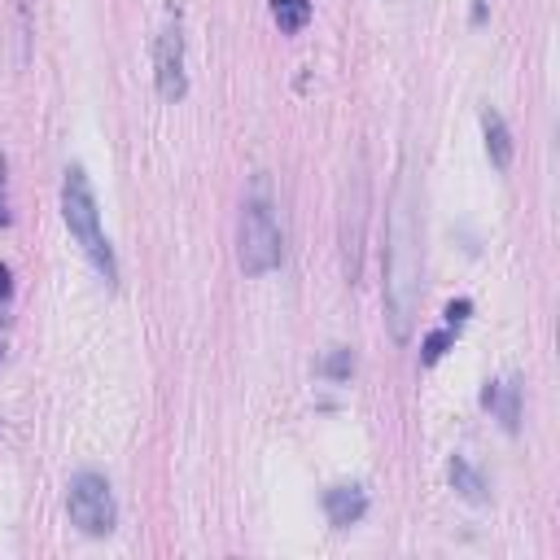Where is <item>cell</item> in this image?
Returning <instances> with one entry per match:
<instances>
[{
  "instance_id": "1",
  "label": "cell",
  "mask_w": 560,
  "mask_h": 560,
  "mask_svg": "<svg viewBox=\"0 0 560 560\" xmlns=\"http://www.w3.org/2000/svg\"><path fill=\"white\" fill-rule=\"evenodd\" d=\"M420 276H424V223H420V197L411 179L402 175L389 197L385 214V324L394 341H407L420 311Z\"/></svg>"
},
{
  "instance_id": "2",
  "label": "cell",
  "mask_w": 560,
  "mask_h": 560,
  "mask_svg": "<svg viewBox=\"0 0 560 560\" xmlns=\"http://www.w3.org/2000/svg\"><path fill=\"white\" fill-rule=\"evenodd\" d=\"M61 219L70 228V236L79 241V249L88 254V262L96 267V276L105 284H118V262L109 249V236L101 232V210H96V192L83 166H66L61 175Z\"/></svg>"
},
{
  "instance_id": "3",
  "label": "cell",
  "mask_w": 560,
  "mask_h": 560,
  "mask_svg": "<svg viewBox=\"0 0 560 560\" xmlns=\"http://www.w3.org/2000/svg\"><path fill=\"white\" fill-rule=\"evenodd\" d=\"M236 258H241V271H245V276H267V271H276L280 258H284L280 223H276V210H271V197H267V184H262V179L254 184V192H249L245 206H241Z\"/></svg>"
},
{
  "instance_id": "4",
  "label": "cell",
  "mask_w": 560,
  "mask_h": 560,
  "mask_svg": "<svg viewBox=\"0 0 560 560\" xmlns=\"http://www.w3.org/2000/svg\"><path fill=\"white\" fill-rule=\"evenodd\" d=\"M66 508H70V521H74L83 534H92V538L109 534L114 521H118L114 490H109V481H105L101 472H74L70 486H66Z\"/></svg>"
},
{
  "instance_id": "5",
  "label": "cell",
  "mask_w": 560,
  "mask_h": 560,
  "mask_svg": "<svg viewBox=\"0 0 560 560\" xmlns=\"http://www.w3.org/2000/svg\"><path fill=\"white\" fill-rule=\"evenodd\" d=\"M153 74H158V92L162 101H179L188 92V74H184V31L179 18H171L158 35V52H153Z\"/></svg>"
},
{
  "instance_id": "6",
  "label": "cell",
  "mask_w": 560,
  "mask_h": 560,
  "mask_svg": "<svg viewBox=\"0 0 560 560\" xmlns=\"http://www.w3.org/2000/svg\"><path fill=\"white\" fill-rule=\"evenodd\" d=\"M354 197H346V210H341V249H346V276L350 284L359 280V254H363V219H368V179L363 171L354 166Z\"/></svg>"
},
{
  "instance_id": "7",
  "label": "cell",
  "mask_w": 560,
  "mask_h": 560,
  "mask_svg": "<svg viewBox=\"0 0 560 560\" xmlns=\"http://www.w3.org/2000/svg\"><path fill=\"white\" fill-rule=\"evenodd\" d=\"M324 512H328V521L332 525H354L363 512H368V494H363V486H332L328 494H324Z\"/></svg>"
},
{
  "instance_id": "8",
  "label": "cell",
  "mask_w": 560,
  "mask_h": 560,
  "mask_svg": "<svg viewBox=\"0 0 560 560\" xmlns=\"http://www.w3.org/2000/svg\"><path fill=\"white\" fill-rule=\"evenodd\" d=\"M481 136H486V153H490L494 171H508L512 166V131H508L503 114L490 109V105L481 109Z\"/></svg>"
},
{
  "instance_id": "9",
  "label": "cell",
  "mask_w": 560,
  "mask_h": 560,
  "mask_svg": "<svg viewBox=\"0 0 560 560\" xmlns=\"http://www.w3.org/2000/svg\"><path fill=\"white\" fill-rule=\"evenodd\" d=\"M481 402L503 420L508 433L521 424V385H516V381H490L486 394H481Z\"/></svg>"
},
{
  "instance_id": "10",
  "label": "cell",
  "mask_w": 560,
  "mask_h": 560,
  "mask_svg": "<svg viewBox=\"0 0 560 560\" xmlns=\"http://www.w3.org/2000/svg\"><path fill=\"white\" fill-rule=\"evenodd\" d=\"M446 472H451V486H455V490H459L468 503H481V499H486V481H481V472H477V468H472L464 455H455Z\"/></svg>"
},
{
  "instance_id": "11",
  "label": "cell",
  "mask_w": 560,
  "mask_h": 560,
  "mask_svg": "<svg viewBox=\"0 0 560 560\" xmlns=\"http://www.w3.org/2000/svg\"><path fill=\"white\" fill-rule=\"evenodd\" d=\"M271 18L284 35H298L311 22V0H271Z\"/></svg>"
},
{
  "instance_id": "12",
  "label": "cell",
  "mask_w": 560,
  "mask_h": 560,
  "mask_svg": "<svg viewBox=\"0 0 560 560\" xmlns=\"http://www.w3.org/2000/svg\"><path fill=\"white\" fill-rule=\"evenodd\" d=\"M324 372H328L332 381H346V376L354 372V354H350L346 346H332V354H328V363H324Z\"/></svg>"
},
{
  "instance_id": "13",
  "label": "cell",
  "mask_w": 560,
  "mask_h": 560,
  "mask_svg": "<svg viewBox=\"0 0 560 560\" xmlns=\"http://www.w3.org/2000/svg\"><path fill=\"white\" fill-rule=\"evenodd\" d=\"M446 341H451V332H433V337L424 341V354H420V359H424V363H438L442 350H446Z\"/></svg>"
},
{
  "instance_id": "14",
  "label": "cell",
  "mask_w": 560,
  "mask_h": 560,
  "mask_svg": "<svg viewBox=\"0 0 560 560\" xmlns=\"http://www.w3.org/2000/svg\"><path fill=\"white\" fill-rule=\"evenodd\" d=\"M468 311H472V302H468V298H459V302H446V324H451V328H459V324L468 319Z\"/></svg>"
},
{
  "instance_id": "15",
  "label": "cell",
  "mask_w": 560,
  "mask_h": 560,
  "mask_svg": "<svg viewBox=\"0 0 560 560\" xmlns=\"http://www.w3.org/2000/svg\"><path fill=\"white\" fill-rule=\"evenodd\" d=\"M9 223V210H4V158H0V228Z\"/></svg>"
},
{
  "instance_id": "16",
  "label": "cell",
  "mask_w": 560,
  "mask_h": 560,
  "mask_svg": "<svg viewBox=\"0 0 560 560\" xmlns=\"http://www.w3.org/2000/svg\"><path fill=\"white\" fill-rule=\"evenodd\" d=\"M4 298H9V267L0 262V306H4Z\"/></svg>"
}]
</instances>
